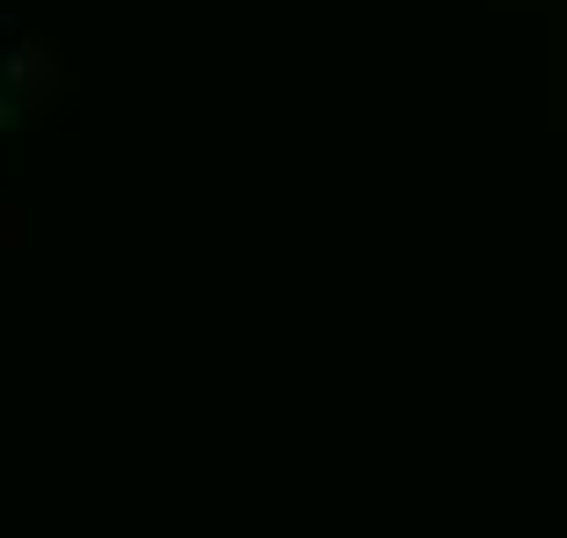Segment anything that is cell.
<instances>
[{
  "instance_id": "cell-1",
  "label": "cell",
  "mask_w": 567,
  "mask_h": 538,
  "mask_svg": "<svg viewBox=\"0 0 567 538\" xmlns=\"http://www.w3.org/2000/svg\"><path fill=\"white\" fill-rule=\"evenodd\" d=\"M16 240H22V211H16V204H0V248H16Z\"/></svg>"
}]
</instances>
